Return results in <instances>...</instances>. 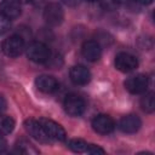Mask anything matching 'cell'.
Wrapping results in <instances>:
<instances>
[{
	"label": "cell",
	"instance_id": "obj_6",
	"mask_svg": "<svg viewBox=\"0 0 155 155\" xmlns=\"http://www.w3.org/2000/svg\"><path fill=\"white\" fill-rule=\"evenodd\" d=\"M149 86V79L147 75L144 74H137V75H132L130 78L126 79L125 81V87L128 92L133 93V94H139V93H144L148 90Z\"/></svg>",
	"mask_w": 155,
	"mask_h": 155
},
{
	"label": "cell",
	"instance_id": "obj_13",
	"mask_svg": "<svg viewBox=\"0 0 155 155\" xmlns=\"http://www.w3.org/2000/svg\"><path fill=\"white\" fill-rule=\"evenodd\" d=\"M142 126V121L137 115L130 114L121 117L119 122V128L125 133H136Z\"/></svg>",
	"mask_w": 155,
	"mask_h": 155
},
{
	"label": "cell",
	"instance_id": "obj_4",
	"mask_svg": "<svg viewBox=\"0 0 155 155\" xmlns=\"http://www.w3.org/2000/svg\"><path fill=\"white\" fill-rule=\"evenodd\" d=\"M2 51L8 57H18L24 50V39L21 35H11L2 42Z\"/></svg>",
	"mask_w": 155,
	"mask_h": 155
},
{
	"label": "cell",
	"instance_id": "obj_11",
	"mask_svg": "<svg viewBox=\"0 0 155 155\" xmlns=\"http://www.w3.org/2000/svg\"><path fill=\"white\" fill-rule=\"evenodd\" d=\"M35 86L38 87L39 91L44 93H53L54 91L58 90V81L56 80V78L51 75L42 74L35 79Z\"/></svg>",
	"mask_w": 155,
	"mask_h": 155
},
{
	"label": "cell",
	"instance_id": "obj_27",
	"mask_svg": "<svg viewBox=\"0 0 155 155\" xmlns=\"http://www.w3.org/2000/svg\"><path fill=\"white\" fill-rule=\"evenodd\" d=\"M87 1H97V0H87Z\"/></svg>",
	"mask_w": 155,
	"mask_h": 155
},
{
	"label": "cell",
	"instance_id": "obj_16",
	"mask_svg": "<svg viewBox=\"0 0 155 155\" xmlns=\"http://www.w3.org/2000/svg\"><path fill=\"white\" fill-rule=\"evenodd\" d=\"M15 128V120L8 115H0V136L10 134Z\"/></svg>",
	"mask_w": 155,
	"mask_h": 155
},
{
	"label": "cell",
	"instance_id": "obj_7",
	"mask_svg": "<svg viewBox=\"0 0 155 155\" xmlns=\"http://www.w3.org/2000/svg\"><path fill=\"white\" fill-rule=\"evenodd\" d=\"M24 128L25 131L38 142L47 144L51 142V139L47 137V134L45 133L41 124L39 122V120H34V119H28L24 121Z\"/></svg>",
	"mask_w": 155,
	"mask_h": 155
},
{
	"label": "cell",
	"instance_id": "obj_17",
	"mask_svg": "<svg viewBox=\"0 0 155 155\" xmlns=\"http://www.w3.org/2000/svg\"><path fill=\"white\" fill-rule=\"evenodd\" d=\"M140 107L145 113H153L155 110V97L154 92H148L140 98Z\"/></svg>",
	"mask_w": 155,
	"mask_h": 155
},
{
	"label": "cell",
	"instance_id": "obj_9",
	"mask_svg": "<svg viewBox=\"0 0 155 155\" xmlns=\"http://www.w3.org/2000/svg\"><path fill=\"white\" fill-rule=\"evenodd\" d=\"M92 128L94 130V132L99 134H108L114 131L115 122L109 115L101 114L92 120Z\"/></svg>",
	"mask_w": 155,
	"mask_h": 155
},
{
	"label": "cell",
	"instance_id": "obj_14",
	"mask_svg": "<svg viewBox=\"0 0 155 155\" xmlns=\"http://www.w3.org/2000/svg\"><path fill=\"white\" fill-rule=\"evenodd\" d=\"M0 13L10 19L17 18L21 15V4L18 0H2L0 2Z\"/></svg>",
	"mask_w": 155,
	"mask_h": 155
},
{
	"label": "cell",
	"instance_id": "obj_5",
	"mask_svg": "<svg viewBox=\"0 0 155 155\" xmlns=\"http://www.w3.org/2000/svg\"><path fill=\"white\" fill-rule=\"evenodd\" d=\"M44 19L47 24L52 27L59 25L64 19V11L62 6L57 2H51L44 8Z\"/></svg>",
	"mask_w": 155,
	"mask_h": 155
},
{
	"label": "cell",
	"instance_id": "obj_10",
	"mask_svg": "<svg viewBox=\"0 0 155 155\" xmlns=\"http://www.w3.org/2000/svg\"><path fill=\"white\" fill-rule=\"evenodd\" d=\"M81 52H82V56L90 61V62H96L101 58V54H102V47H101V44L98 41H94V40H87L82 44V47H81Z\"/></svg>",
	"mask_w": 155,
	"mask_h": 155
},
{
	"label": "cell",
	"instance_id": "obj_26",
	"mask_svg": "<svg viewBox=\"0 0 155 155\" xmlns=\"http://www.w3.org/2000/svg\"><path fill=\"white\" fill-rule=\"evenodd\" d=\"M19 2H24V4H27V2H30L31 0H18Z\"/></svg>",
	"mask_w": 155,
	"mask_h": 155
},
{
	"label": "cell",
	"instance_id": "obj_22",
	"mask_svg": "<svg viewBox=\"0 0 155 155\" xmlns=\"http://www.w3.org/2000/svg\"><path fill=\"white\" fill-rule=\"evenodd\" d=\"M7 151V143L6 140L0 136V154H4Z\"/></svg>",
	"mask_w": 155,
	"mask_h": 155
},
{
	"label": "cell",
	"instance_id": "obj_1",
	"mask_svg": "<svg viewBox=\"0 0 155 155\" xmlns=\"http://www.w3.org/2000/svg\"><path fill=\"white\" fill-rule=\"evenodd\" d=\"M27 56L35 63H46L51 56V51L41 41H33L27 47Z\"/></svg>",
	"mask_w": 155,
	"mask_h": 155
},
{
	"label": "cell",
	"instance_id": "obj_24",
	"mask_svg": "<svg viewBox=\"0 0 155 155\" xmlns=\"http://www.w3.org/2000/svg\"><path fill=\"white\" fill-rule=\"evenodd\" d=\"M68 6H78L80 4V0H62Z\"/></svg>",
	"mask_w": 155,
	"mask_h": 155
},
{
	"label": "cell",
	"instance_id": "obj_20",
	"mask_svg": "<svg viewBox=\"0 0 155 155\" xmlns=\"http://www.w3.org/2000/svg\"><path fill=\"white\" fill-rule=\"evenodd\" d=\"M10 27H11V19L4 16L2 13H0V35H4L5 33H7Z\"/></svg>",
	"mask_w": 155,
	"mask_h": 155
},
{
	"label": "cell",
	"instance_id": "obj_19",
	"mask_svg": "<svg viewBox=\"0 0 155 155\" xmlns=\"http://www.w3.org/2000/svg\"><path fill=\"white\" fill-rule=\"evenodd\" d=\"M99 1H101V6L107 11L116 10L121 4V0H99Z\"/></svg>",
	"mask_w": 155,
	"mask_h": 155
},
{
	"label": "cell",
	"instance_id": "obj_2",
	"mask_svg": "<svg viewBox=\"0 0 155 155\" xmlns=\"http://www.w3.org/2000/svg\"><path fill=\"white\" fill-rule=\"evenodd\" d=\"M64 110L70 116H80L86 110V102L81 96L71 93L64 99Z\"/></svg>",
	"mask_w": 155,
	"mask_h": 155
},
{
	"label": "cell",
	"instance_id": "obj_25",
	"mask_svg": "<svg viewBox=\"0 0 155 155\" xmlns=\"http://www.w3.org/2000/svg\"><path fill=\"white\" fill-rule=\"evenodd\" d=\"M136 4H139V5H149L153 2V0H133Z\"/></svg>",
	"mask_w": 155,
	"mask_h": 155
},
{
	"label": "cell",
	"instance_id": "obj_12",
	"mask_svg": "<svg viewBox=\"0 0 155 155\" xmlns=\"http://www.w3.org/2000/svg\"><path fill=\"white\" fill-rule=\"evenodd\" d=\"M69 75H70V80L75 85H86L91 80L90 70L86 67L80 65V64L71 67V69L69 71Z\"/></svg>",
	"mask_w": 155,
	"mask_h": 155
},
{
	"label": "cell",
	"instance_id": "obj_8",
	"mask_svg": "<svg viewBox=\"0 0 155 155\" xmlns=\"http://www.w3.org/2000/svg\"><path fill=\"white\" fill-rule=\"evenodd\" d=\"M115 67L122 73H130L138 67L137 58L127 52H120L115 57Z\"/></svg>",
	"mask_w": 155,
	"mask_h": 155
},
{
	"label": "cell",
	"instance_id": "obj_23",
	"mask_svg": "<svg viewBox=\"0 0 155 155\" xmlns=\"http://www.w3.org/2000/svg\"><path fill=\"white\" fill-rule=\"evenodd\" d=\"M6 109V99L2 94H0V113Z\"/></svg>",
	"mask_w": 155,
	"mask_h": 155
},
{
	"label": "cell",
	"instance_id": "obj_21",
	"mask_svg": "<svg viewBox=\"0 0 155 155\" xmlns=\"http://www.w3.org/2000/svg\"><path fill=\"white\" fill-rule=\"evenodd\" d=\"M86 153H88V154H93V155H97V154H105V150H104V149H102L99 145H96V144H88Z\"/></svg>",
	"mask_w": 155,
	"mask_h": 155
},
{
	"label": "cell",
	"instance_id": "obj_15",
	"mask_svg": "<svg viewBox=\"0 0 155 155\" xmlns=\"http://www.w3.org/2000/svg\"><path fill=\"white\" fill-rule=\"evenodd\" d=\"M16 153H18V154H24V155H30V154H38L39 153V150L38 149H35V147L29 142V140H27V139H24V138H22V139H19L17 143H16Z\"/></svg>",
	"mask_w": 155,
	"mask_h": 155
},
{
	"label": "cell",
	"instance_id": "obj_3",
	"mask_svg": "<svg viewBox=\"0 0 155 155\" xmlns=\"http://www.w3.org/2000/svg\"><path fill=\"white\" fill-rule=\"evenodd\" d=\"M39 122L41 124L45 133L47 134V137L51 140H56V142H64L65 140V138H67L65 130L59 124H57L56 121L50 120V119H40Z\"/></svg>",
	"mask_w": 155,
	"mask_h": 155
},
{
	"label": "cell",
	"instance_id": "obj_18",
	"mask_svg": "<svg viewBox=\"0 0 155 155\" xmlns=\"http://www.w3.org/2000/svg\"><path fill=\"white\" fill-rule=\"evenodd\" d=\"M68 147H69V149L73 150L74 153H86L88 144H87L85 140H82V139L74 138V139H70V140H69Z\"/></svg>",
	"mask_w": 155,
	"mask_h": 155
}]
</instances>
